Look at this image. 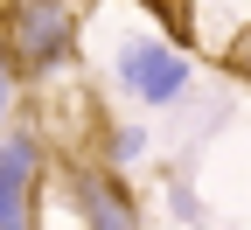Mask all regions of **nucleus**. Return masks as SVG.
Listing matches in <instances>:
<instances>
[{
	"instance_id": "f257e3e1",
	"label": "nucleus",
	"mask_w": 251,
	"mask_h": 230,
	"mask_svg": "<svg viewBox=\"0 0 251 230\" xmlns=\"http://www.w3.org/2000/svg\"><path fill=\"white\" fill-rule=\"evenodd\" d=\"M0 49L28 84L77 63V0H0Z\"/></svg>"
},
{
	"instance_id": "f03ea898",
	"label": "nucleus",
	"mask_w": 251,
	"mask_h": 230,
	"mask_svg": "<svg viewBox=\"0 0 251 230\" xmlns=\"http://www.w3.org/2000/svg\"><path fill=\"white\" fill-rule=\"evenodd\" d=\"M119 91L133 98V105H175L188 91V56L161 35H133L119 42Z\"/></svg>"
},
{
	"instance_id": "7ed1b4c3",
	"label": "nucleus",
	"mask_w": 251,
	"mask_h": 230,
	"mask_svg": "<svg viewBox=\"0 0 251 230\" xmlns=\"http://www.w3.org/2000/svg\"><path fill=\"white\" fill-rule=\"evenodd\" d=\"M35 195H42V147L35 133H0V230H35Z\"/></svg>"
},
{
	"instance_id": "20e7f679",
	"label": "nucleus",
	"mask_w": 251,
	"mask_h": 230,
	"mask_svg": "<svg viewBox=\"0 0 251 230\" xmlns=\"http://www.w3.org/2000/svg\"><path fill=\"white\" fill-rule=\"evenodd\" d=\"M175 14H181V35L196 42L202 56H224L251 35V0H175Z\"/></svg>"
},
{
	"instance_id": "39448f33",
	"label": "nucleus",
	"mask_w": 251,
	"mask_h": 230,
	"mask_svg": "<svg viewBox=\"0 0 251 230\" xmlns=\"http://www.w3.org/2000/svg\"><path fill=\"white\" fill-rule=\"evenodd\" d=\"M70 195H77L84 230H140L133 195H126V188H119L105 168H84V160H70Z\"/></svg>"
},
{
	"instance_id": "423d86ee",
	"label": "nucleus",
	"mask_w": 251,
	"mask_h": 230,
	"mask_svg": "<svg viewBox=\"0 0 251 230\" xmlns=\"http://www.w3.org/2000/svg\"><path fill=\"white\" fill-rule=\"evenodd\" d=\"M14 105H21V70H14V56L0 49V133L14 126Z\"/></svg>"
},
{
	"instance_id": "0eeeda50",
	"label": "nucleus",
	"mask_w": 251,
	"mask_h": 230,
	"mask_svg": "<svg viewBox=\"0 0 251 230\" xmlns=\"http://www.w3.org/2000/svg\"><path fill=\"white\" fill-rule=\"evenodd\" d=\"M140 153H147V140L133 133V126H119V133H112V160L126 168V160H140Z\"/></svg>"
},
{
	"instance_id": "6e6552de",
	"label": "nucleus",
	"mask_w": 251,
	"mask_h": 230,
	"mask_svg": "<svg viewBox=\"0 0 251 230\" xmlns=\"http://www.w3.org/2000/svg\"><path fill=\"white\" fill-rule=\"evenodd\" d=\"M230 63H237V70H244V77H251V35H244V42L230 49Z\"/></svg>"
}]
</instances>
